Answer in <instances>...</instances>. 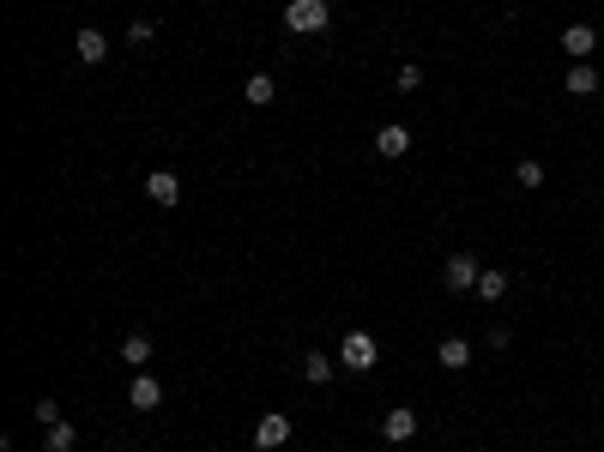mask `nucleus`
Masks as SVG:
<instances>
[{"label":"nucleus","instance_id":"obj_15","mask_svg":"<svg viewBox=\"0 0 604 452\" xmlns=\"http://www.w3.org/2000/svg\"><path fill=\"white\" fill-rule=\"evenodd\" d=\"M302 380H315V386H326V380H333V362H326V350H308V362H302Z\"/></svg>","mask_w":604,"mask_h":452},{"label":"nucleus","instance_id":"obj_5","mask_svg":"<svg viewBox=\"0 0 604 452\" xmlns=\"http://www.w3.org/2000/svg\"><path fill=\"white\" fill-rule=\"evenodd\" d=\"M127 398H133V411H158V404H163V386L151 380V374L133 368V380H127Z\"/></svg>","mask_w":604,"mask_h":452},{"label":"nucleus","instance_id":"obj_9","mask_svg":"<svg viewBox=\"0 0 604 452\" xmlns=\"http://www.w3.org/2000/svg\"><path fill=\"white\" fill-rule=\"evenodd\" d=\"M563 49L574 60H586L592 49H599V31H592V24H568V31H563Z\"/></svg>","mask_w":604,"mask_h":452},{"label":"nucleus","instance_id":"obj_2","mask_svg":"<svg viewBox=\"0 0 604 452\" xmlns=\"http://www.w3.org/2000/svg\"><path fill=\"white\" fill-rule=\"evenodd\" d=\"M478 277H483V266H478V259H471V254H453V259H447V266H442V284H447V290H478Z\"/></svg>","mask_w":604,"mask_h":452},{"label":"nucleus","instance_id":"obj_13","mask_svg":"<svg viewBox=\"0 0 604 452\" xmlns=\"http://www.w3.org/2000/svg\"><path fill=\"white\" fill-rule=\"evenodd\" d=\"M442 368H465V362H471V344H465V338H442Z\"/></svg>","mask_w":604,"mask_h":452},{"label":"nucleus","instance_id":"obj_8","mask_svg":"<svg viewBox=\"0 0 604 452\" xmlns=\"http://www.w3.org/2000/svg\"><path fill=\"white\" fill-rule=\"evenodd\" d=\"M411 151V127H381L375 133V158H405Z\"/></svg>","mask_w":604,"mask_h":452},{"label":"nucleus","instance_id":"obj_21","mask_svg":"<svg viewBox=\"0 0 604 452\" xmlns=\"http://www.w3.org/2000/svg\"><path fill=\"white\" fill-rule=\"evenodd\" d=\"M393 85H399V91H417L423 73H417V67H399V79H393Z\"/></svg>","mask_w":604,"mask_h":452},{"label":"nucleus","instance_id":"obj_22","mask_svg":"<svg viewBox=\"0 0 604 452\" xmlns=\"http://www.w3.org/2000/svg\"><path fill=\"white\" fill-rule=\"evenodd\" d=\"M127 452H140V447H127Z\"/></svg>","mask_w":604,"mask_h":452},{"label":"nucleus","instance_id":"obj_3","mask_svg":"<svg viewBox=\"0 0 604 452\" xmlns=\"http://www.w3.org/2000/svg\"><path fill=\"white\" fill-rule=\"evenodd\" d=\"M375 356H381V350H375V338H369V332H344V344H339L344 368H375Z\"/></svg>","mask_w":604,"mask_h":452},{"label":"nucleus","instance_id":"obj_4","mask_svg":"<svg viewBox=\"0 0 604 452\" xmlns=\"http://www.w3.org/2000/svg\"><path fill=\"white\" fill-rule=\"evenodd\" d=\"M284 440H290V416L272 411V416H261V422H254V447H261V452H279Z\"/></svg>","mask_w":604,"mask_h":452},{"label":"nucleus","instance_id":"obj_6","mask_svg":"<svg viewBox=\"0 0 604 452\" xmlns=\"http://www.w3.org/2000/svg\"><path fill=\"white\" fill-rule=\"evenodd\" d=\"M381 434L387 440H411V434H417V411H411V404H393V411L381 416Z\"/></svg>","mask_w":604,"mask_h":452},{"label":"nucleus","instance_id":"obj_16","mask_svg":"<svg viewBox=\"0 0 604 452\" xmlns=\"http://www.w3.org/2000/svg\"><path fill=\"white\" fill-rule=\"evenodd\" d=\"M508 295V272H483L478 277V302H502Z\"/></svg>","mask_w":604,"mask_h":452},{"label":"nucleus","instance_id":"obj_11","mask_svg":"<svg viewBox=\"0 0 604 452\" xmlns=\"http://www.w3.org/2000/svg\"><path fill=\"white\" fill-rule=\"evenodd\" d=\"M121 362H127V368H145V362H151V338L127 332V338H121Z\"/></svg>","mask_w":604,"mask_h":452},{"label":"nucleus","instance_id":"obj_14","mask_svg":"<svg viewBox=\"0 0 604 452\" xmlns=\"http://www.w3.org/2000/svg\"><path fill=\"white\" fill-rule=\"evenodd\" d=\"M242 91H248V103H272V97H279V79H272V73H254Z\"/></svg>","mask_w":604,"mask_h":452},{"label":"nucleus","instance_id":"obj_19","mask_svg":"<svg viewBox=\"0 0 604 452\" xmlns=\"http://www.w3.org/2000/svg\"><path fill=\"white\" fill-rule=\"evenodd\" d=\"M151 37H158V24H151V19H133V24H127V42H133V49H140V42H151Z\"/></svg>","mask_w":604,"mask_h":452},{"label":"nucleus","instance_id":"obj_18","mask_svg":"<svg viewBox=\"0 0 604 452\" xmlns=\"http://www.w3.org/2000/svg\"><path fill=\"white\" fill-rule=\"evenodd\" d=\"M514 181H520V187H544V163H538V158H526L520 169H514Z\"/></svg>","mask_w":604,"mask_h":452},{"label":"nucleus","instance_id":"obj_1","mask_svg":"<svg viewBox=\"0 0 604 452\" xmlns=\"http://www.w3.org/2000/svg\"><path fill=\"white\" fill-rule=\"evenodd\" d=\"M326 13H333V0H290L284 6V31L315 37V31H326Z\"/></svg>","mask_w":604,"mask_h":452},{"label":"nucleus","instance_id":"obj_7","mask_svg":"<svg viewBox=\"0 0 604 452\" xmlns=\"http://www.w3.org/2000/svg\"><path fill=\"white\" fill-rule=\"evenodd\" d=\"M73 55H79L85 67H97V60L109 55V37H103V31H91V24H85L79 37H73Z\"/></svg>","mask_w":604,"mask_h":452},{"label":"nucleus","instance_id":"obj_20","mask_svg":"<svg viewBox=\"0 0 604 452\" xmlns=\"http://www.w3.org/2000/svg\"><path fill=\"white\" fill-rule=\"evenodd\" d=\"M37 422H42V429H55V422H60V404H55V398H37Z\"/></svg>","mask_w":604,"mask_h":452},{"label":"nucleus","instance_id":"obj_12","mask_svg":"<svg viewBox=\"0 0 604 452\" xmlns=\"http://www.w3.org/2000/svg\"><path fill=\"white\" fill-rule=\"evenodd\" d=\"M592 91H599V73H592L586 60H574V67H568V97H592Z\"/></svg>","mask_w":604,"mask_h":452},{"label":"nucleus","instance_id":"obj_10","mask_svg":"<svg viewBox=\"0 0 604 452\" xmlns=\"http://www.w3.org/2000/svg\"><path fill=\"white\" fill-rule=\"evenodd\" d=\"M145 194L158 199V205H181V181L169 169H158V176H145Z\"/></svg>","mask_w":604,"mask_h":452},{"label":"nucleus","instance_id":"obj_17","mask_svg":"<svg viewBox=\"0 0 604 452\" xmlns=\"http://www.w3.org/2000/svg\"><path fill=\"white\" fill-rule=\"evenodd\" d=\"M79 447V429H73V422H55V429H49V452H73Z\"/></svg>","mask_w":604,"mask_h":452}]
</instances>
